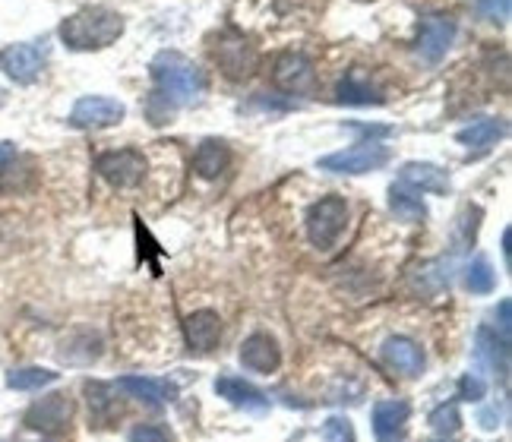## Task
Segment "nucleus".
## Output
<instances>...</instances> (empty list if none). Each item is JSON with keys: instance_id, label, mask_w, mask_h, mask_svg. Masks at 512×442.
<instances>
[{"instance_id": "nucleus-9", "label": "nucleus", "mask_w": 512, "mask_h": 442, "mask_svg": "<svg viewBox=\"0 0 512 442\" xmlns=\"http://www.w3.org/2000/svg\"><path fill=\"white\" fill-rule=\"evenodd\" d=\"M26 424L38 433H48V436L67 433L73 424V398L64 392L45 395L42 401H35V405L26 411Z\"/></svg>"}, {"instance_id": "nucleus-21", "label": "nucleus", "mask_w": 512, "mask_h": 442, "mask_svg": "<svg viewBox=\"0 0 512 442\" xmlns=\"http://www.w3.org/2000/svg\"><path fill=\"white\" fill-rule=\"evenodd\" d=\"M503 136H506V124H503V120H497V117H478V120H471L468 127H462L456 133L459 143L465 149H471V152H484V149H490Z\"/></svg>"}, {"instance_id": "nucleus-13", "label": "nucleus", "mask_w": 512, "mask_h": 442, "mask_svg": "<svg viewBox=\"0 0 512 442\" xmlns=\"http://www.w3.org/2000/svg\"><path fill=\"white\" fill-rule=\"evenodd\" d=\"M241 364L250 370V373H275L282 364V348H279V341H275L272 335L266 332H256L250 335L244 345H241Z\"/></svg>"}, {"instance_id": "nucleus-16", "label": "nucleus", "mask_w": 512, "mask_h": 442, "mask_svg": "<svg viewBox=\"0 0 512 442\" xmlns=\"http://www.w3.org/2000/svg\"><path fill=\"white\" fill-rule=\"evenodd\" d=\"M215 392H219V398H225L228 405L241 408V411L263 414L269 408V398L256 386L238 379V376H219V379H215Z\"/></svg>"}, {"instance_id": "nucleus-25", "label": "nucleus", "mask_w": 512, "mask_h": 442, "mask_svg": "<svg viewBox=\"0 0 512 442\" xmlns=\"http://www.w3.org/2000/svg\"><path fill=\"white\" fill-rule=\"evenodd\" d=\"M111 389L108 383H86V395H89V411H92V420L95 424H108L117 411V401L111 398Z\"/></svg>"}, {"instance_id": "nucleus-17", "label": "nucleus", "mask_w": 512, "mask_h": 442, "mask_svg": "<svg viewBox=\"0 0 512 442\" xmlns=\"http://www.w3.org/2000/svg\"><path fill=\"white\" fill-rule=\"evenodd\" d=\"M399 177L405 187L418 190V193H437V196L449 193V174L430 162H408V165H402Z\"/></svg>"}, {"instance_id": "nucleus-8", "label": "nucleus", "mask_w": 512, "mask_h": 442, "mask_svg": "<svg viewBox=\"0 0 512 442\" xmlns=\"http://www.w3.org/2000/svg\"><path fill=\"white\" fill-rule=\"evenodd\" d=\"M48 64V48L42 42H26V45H10L0 51V70H4L13 83L29 86L42 76Z\"/></svg>"}, {"instance_id": "nucleus-34", "label": "nucleus", "mask_w": 512, "mask_h": 442, "mask_svg": "<svg viewBox=\"0 0 512 442\" xmlns=\"http://www.w3.org/2000/svg\"><path fill=\"white\" fill-rule=\"evenodd\" d=\"M16 158V146L13 143H0V165H7Z\"/></svg>"}, {"instance_id": "nucleus-4", "label": "nucleus", "mask_w": 512, "mask_h": 442, "mask_svg": "<svg viewBox=\"0 0 512 442\" xmlns=\"http://www.w3.org/2000/svg\"><path fill=\"white\" fill-rule=\"evenodd\" d=\"M212 51V60L219 64V70L228 76V79H250L256 73V64H260V57H256V48L247 42L244 35L238 32H219V38L209 45Z\"/></svg>"}, {"instance_id": "nucleus-5", "label": "nucleus", "mask_w": 512, "mask_h": 442, "mask_svg": "<svg viewBox=\"0 0 512 442\" xmlns=\"http://www.w3.org/2000/svg\"><path fill=\"white\" fill-rule=\"evenodd\" d=\"M392 152L383 143H358L345 152L336 155H323L320 158V171H332V174H370L389 165Z\"/></svg>"}, {"instance_id": "nucleus-22", "label": "nucleus", "mask_w": 512, "mask_h": 442, "mask_svg": "<svg viewBox=\"0 0 512 442\" xmlns=\"http://www.w3.org/2000/svg\"><path fill=\"white\" fill-rule=\"evenodd\" d=\"M231 165V152L222 139H203L200 149L193 152V171L203 180H215Z\"/></svg>"}, {"instance_id": "nucleus-26", "label": "nucleus", "mask_w": 512, "mask_h": 442, "mask_svg": "<svg viewBox=\"0 0 512 442\" xmlns=\"http://www.w3.org/2000/svg\"><path fill=\"white\" fill-rule=\"evenodd\" d=\"M497 285V275H494V266L487 263V259H475V263L468 266L465 272V288L471 294H490Z\"/></svg>"}, {"instance_id": "nucleus-24", "label": "nucleus", "mask_w": 512, "mask_h": 442, "mask_svg": "<svg viewBox=\"0 0 512 442\" xmlns=\"http://www.w3.org/2000/svg\"><path fill=\"white\" fill-rule=\"evenodd\" d=\"M57 383V373L45 370V367H23V370H10L7 373V386L16 392H35Z\"/></svg>"}, {"instance_id": "nucleus-11", "label": "nucleus", "mask_w": 512, "mask_h": 442, "mask_svg": "<svg viewBox=\"0 0 512 442\" xmlns=\"http://www.w3.org/2000/svg\"><path fill=\"white\" fill-rule=\"evenodd\" d=\"M272 83L288 95H310L317 89V70L304 54H282L272 67Z\"/></svg>"}, {"instance_id": "nucleus-36", "label": "nucleus", "mask_w": 512, "mask_h": 442, "mask_svg": "<svg viewBox=\"0 0 512 442\" xmlns=\"http://www.w3.org/2000/svg\"><path fill=\"white\" fill-rule=\"evenodd\" d=\"M437 442H446V439H437Z\"/></svg>"}, {"instance_id": "nucleus-15", "label": "nucleus", "mask_w": 512, "mask_h": 442, "mask_svg": "<svg viewBox=\"0 0 512 442\" xmlns=\"http://www.w3.org/2000/svg\"><path fill=\"white\" fill-rule=\"evenodd\" d=\"M383 360L402 376H421L424 373V351H421L418 341H411L405 335H392L383 341Z\"/></svg>"}, {"instance_id": "nucleus-12", "label": "nucleus", "mask_w": 512, "mask_h": 442, "mask_svg": "<svg viewBox=\"0 0 512 442\" xmlns=\"http://www.w3.org/2000/svg\"><path fill=\"white\" fill-rule=\"evenodd\" d=\"M411 405L402 398H389L373 405V436L377 442H402L408 430Z\"/></svg>"}, {"instance_id": "nucleus-32", "label": "nucleus", "mask_w": 512, "mask_h": 442, "mask_svg": "<svg viewBox=\"0 0 512 442\" xmlns=\"http://www.w3.org/2000/svg\"><path fill=\"white\" fill-rule=\"evenodd\" d=\"M509 310H512V304H509V300H500V335L509 341Z\"/></svg>"}, {"instance_id": "nucleus-29", "label": "nucleus", "mask_w": 512, "mask_h": 442, "mask_svg": "<svg viewBox=\"0 0 512 442\" xmlns=\"http://www.w3.org/2000/svg\"><path fill=\"white\" fill-rule=\"evenodd\" d=\"M475 10L481 19L487 23H509V10H512V0H475Z\"/></svg>"}, {"instance_id": "nucleus-27", "label": "nucleus", "mask_w": 512, "mask_h": 442, "mask_svg": "<svg viewBox=\"0 0 512 442\" xmlns=\"http://www.w3.org/2000/svg\"><path fill=\"white\" fill-rule=\"evenodd\" d=\"M427 424H430V430H433V433H440V436L459 433V427H462L459 405H456V401H449V405L433 408V411H430V417H427Z\"/></svg>"}, {"instance_id": "nucleus-31", "label": "nucleus", "mask_w": 512, "mask_h": 442, "mask_svg": "<svg viewBox=\"0 0 512 442\" xmlns=\"http://www.w3.org/2000/svg\"><path fill=\"white\" fill-rule=\"evenodd\" d=\"M130 442H174V436L159 424H140L130 430Z\"/></svg>"}, {"instance_id": "nucleus-14", "label": "nucleus", "mask_w": 512, "mask_h": 442, "mask_svg": "<svg viewBox=\"0 0 512 442\" xmlns=\"http://www.w3.org/2000/svg\"><path fill=\"white\" fill-rule=\"evenodd\" d=\"M184 335H187V348L196 351V354H209L219 348L222 341V319L219 313L212 310H196L187 316L184 323Z\"/></svg>"}, {"instance_id": "nucleus-23", "label": "nucleus", "mask_w": 512, "mask_h": 442, "mask_svg": "<svg viewBox=\"0 0 512 442\" xmlns=\"http://www.w3.org/2000/svg\"><path fill=\"white\" fill-rule=\"evenodd\" d=\"M389 209H392V215H396L399 221H408V225H418V221L427 218V206H424L421 193L405 187V184L389 190Z\"/></svg>"}, {"instance_id": "nucleus-19", "label": "nucleus", "mask_w": 512, "mask_h": 442, "mask_svg": "<svg viewBox=\"0 0 512 442\" xmlns=\"http://www.w3.org/2000/svg\"><path fill=\"white\" fill-rule=\"evenodd\" d=\"M336 98L342 105H383L386 98H383V92L373 86V79L364 73V70H348L345 76H342V83H339V89H336Z\"/></svg>"}, {"instance_id": "nucleus-2", "label": "nucleus", "mask_w": 512, "mask_h": 442, "mask_svg": "<svg viewBox=\"0 0 512 442\" xmlns=\"http://www.w3.org/2000/svg\"><path fill=\"white\" fill-rule=\"evenodd\" d=\"M124 35V16L111 7H83L61 23V42L70 51H102Z\"/></svg>"}, {"instance_id": "nucleus-30", "label": "nucleus", "mask_w": 512, "mask_h": 442, "mask_svg": "<svg viewBox=\"0 0 512 442\" xmlns=\"http://www.w3.org/2000/svg\"><path fill=\"white\" fill-rule=\"evenodd\" d=\"M484 395H487V383L478 373H465L459 379V398L462 401H481Z\"/></svg>"}, {"instance_id": "nucleus-3", "label": "nucleus", "mask_w": 512, "mask_h": 442, "mask_svg": "<svg viewBox=\"0 0 512 442\" xmlns=\"http://www.w3.org/2000/svg\"><path fill=\"white\" fill-rule=\"evenodd\" d=\"M348 225V203L345 196H323L307 212V237L317 250H332Z\"/></svg>"}, {"instance_id": "nucleus-6", "label": "nucleus", "mask_w": 512, "mask_h": 442, "mask_svg": "<svg viewBox=\"0 0 512 442\" xmlns=\"http://www.w3.org/2000/svg\"><path fill=\"white\" fill-rule=\"evenodd\" d=\"M95 171L102 174L111 187L130 190V187L143 184V177L149 171V162H146V155L136 152V149H114V152H105L102 158H98Z\"/></svg>"}, {"instance_id": "nucleus-10", "label": "nucleus", "mask_w": 512, "mask_h": 442, "mask_svg": "<svg viewBox=\"0 0 512 442\" xmlns=\"http://www.w3.org/2000/svg\"><path fill=\"white\" fill-rule=\"evenodd\" d=\"M452 42H456V23H452L449 16L443 13H430L421 19L418 26V54L427 60V64H440V60L446 57V51L452 48Z\"/></svg>"}, {"instance_id": "nucleus-20", "label": "nucleus", "mask_w": 512, "mask_h": 442, "mask_svg": "<svg viewBox=\"0 0 512 442\" xmlns=\"http://www.w3.org/2000/svg\"><path fill=\"white\" fill-rule=\"evenodd\" d=\"M475 357L490 373H500V379H506V373H509V341L503 335L481 326L478 338H475Z\"/></svg>"}, {"instance_id": "nucleus-7", "label": "nucleus", "mask_w": 512, "mask_h": 442, "mask_svg": "<svg viewBox=\"0 0 512 442\" xmlns=\"http://www.w3.org/2000/svg\"><path fill=\"white\" fill-rule=\"evenodd\" d=\"M127 117V108L108 95H83L70 111V124L76 130H105L117 127Z\"/></svg>"}, {"instance_id": "nucleus-33", "label": "nucleus", "mask_w": 512, "mask_h": 442, "mask_svg": "<svg viewBox=\"0 0 512 442\" xmlns=\"http://www.w3.org/2000/svg\"><path fill=\"white\" fill-rule=\"evenodd\" d=\"M351 130H361V133H367V136H386L389 133V127H367V124H348Z\"/></svg>"}, {"instance_id": "nucleus-28", "label": "nucleus", "mask_w": 512, "mask_h": 442, "mask_svg": "<svg viewBox=\"0 0 512 442\" xmlns=\"http://www.w3.org/2000/svg\"><path fill=\"white\" fill-rule=\"evenodd\" d=\"M323 442H358V436H354V424L348 417H329L323 424Z\"/></svg>"}, {"instance_id": "nucleus-1", "label": "nucleus", "mask_w": 512, "mask_h": 442, "mask_svg": "<svg viewBox=\"0 0 512 442\" xmlns=\"http://www.w3.org/2000/svg\"><path fill=\"white\" fill-rule=\"evenodd\" d=\"M149 70L155 79V95H159L168 108L193 105L196 98L206 92L203 70L181 51H159Z\"/></svg>"}, {"instance_id": "nucleus-35", "label": "nucleus", "mask_w": 512, "mask_h": 442, "mask_svg": "<svg viewBox=\"0 0 512 442\" xmlns=\"http://www.w3.org/2000/svg\"><path fill=\"white\" fill-rule=\"evenodd\" d=\"M4 102H7V95H4V89H0V108H4Z\"/></svg>"}, {"instance_id": "nucleus-18", "label": "nucleus", "mask_w": 512, "mask_h": 442, "mask_svg": "<svg viewBox=\"0 0 512 442\" xmlns=\"http://www.w3.org/2000/svg\"><path fill=\"white\" fill-rule=\"evenodd\" d=\"M117 389L127 392L130 398H140L146 405H165V401L177 398V386L168 379H149V376H121Z\"/></svg>"}]
</instances>
